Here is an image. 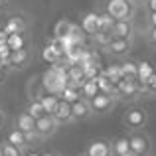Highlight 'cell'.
Returning <instances> with one entry per match:
<instances>
[{"instance_id": "38", "label": "cell", "mask_w": 156, "mask_h": 156, "mask_svg": "<svg viewBox=\"0 0 156 156\" xmlns=\"http://www.w3.org/2000/svg\"><path fill=\"white\" fill-rule=\"evenodd\" d=\"M4 121H6V117H4V113H2V109H0V129H2V125H4Z\"/></svg>"}, {"instance_id": "45", "label": "cell", "mask_w": 156, "mask_h": 156, "mask_svg": "<svg viewBox=\"0 0 156 156\" xmlns=\"http://www.w3.org/2000/svg\"><path fill=\"white\" fill-rule=\"evenodd\" d=\"M0 156H2V148H0Z\"/></svg>"}, {"instance_id": "19", "label": "cell", "mask_w": 156, "mask_h": 156, "mask_svg": "<svg viewBox=\"0 0 156 156\" xmlns=\"http://www.w3.org/2000/svg\"><path fill=\"white\" fill-rule=\"evenodd\" d=\"M6 142H10V144L18 146V148L22 150V152L28 148V144H30V142H28V138H26V134H24L22 130H18L16 126H14V129H12L8 134H6Z\"/></svg>"}, {"instance_id": "43", "label": "cell", "mask_w": 156, "mask_h": 156, "mask_svg": "<svg viewBox=\"0 0 156 156\" xmlns=\"http://www.w3.org/2000/svg\"><path fill=\"white\" fill-rule=\"evenodd\" d=\"M6 4H8V0H0V8H2V6H6Z\"/></svg>"}, {"instance_id": "1", "label": "cell", "mask_w": 156, "mask_h": 156, "mask_svg": "<svg viewBox=\"0 0 156 156\" xmlns=\"http://www.w3.org/2000/svg\"><path fill=\"white\" fill-rule=\"evenodd\" d=\"M67 65H63V61L59 63L50 65V69L42 73V89L46 93H51V95H57L63 91V87L67 85Z\"/></svg>"}, {"instance_id": "13", "label": "cell", "mask_w": 156, "mask_h": 156, "mask_svg": "<svg viewBox=\"0 0 156 156\" xmlns=\"http://www.w3.org/2000/svg\"><path fill=\"white\" fill-rule=\"evenodd\" d=\"M71 117H73V121H85V119L93 117L89 101L83 99V97H79L77 101H73L71 103Z\"/></svg>"}, {"instance_id": "34", "label": "cell", "mask_w": 156, "mask_h": 156, "mask_svg": "<svg viewBox=\"0 0 156 156\" xmlns=\"http://www.w3.org/2000/svg\"><path fill=\"white\" fill-rule=\"evenodd\" d=\"M146 28H156V12H146Z\"/></svg>"}, {"instance_id": "21", "label": "cell", "mask_w": 156, "mask_h": 156, "mask_svg": "<svg viewBox=\"0 0 156 156\" xmlns=\"http://www.w3.org/2000/svg\"><path fill=\"white\" fill-rule=\"evenodd\" d=\"M71 30H73V22H71V20H67V18L57 20L55 26H53V40L65 38L67 34H71Z\"/></svg>"}, {"instance_id": "12", "label": "cell", "mask_w": 156, "mask_h": 156, "mask_svg": "<svg viewBox=\"0 0 156 156\" xmlns=\"http://www.w3.org/2000/svg\"><path fill=\"white\" fill-rule=\"evenodd\" d=\"M130 48H133V40L113 38L105 50L109 51L111 55H115V57H126V55H129V51H130Z\"/></svg>"}, {"instance_id": "33", "label": "cell", "mask_w": 156, "mask_h": 156, "mask_svg": "<svg viewBox=\"0 0 156 156\" xmlns=\"http://www.w3.org/2000/svg\"><path fill=\"white\" fill-rule=\"evenodd\" d=\"M144 93H150V95H156V71L150 75V79L146 81L144 85Z\"/></svg>"}, {"instance_id": "35", "label": "cell", "mask_w": 156, "mask_h": 156, "mask_svg": "<svg viewBox=\"0 0 156 156\" xmlns=\"http://www.w3.org/2000/svg\"><path fill=\"white\" fill-rule=\"evenodd\" d=\"M146 38H148V42L156 48V28H146Z\"/></svg>"}, {"instance_id": "36", "label": "cell", "mask_w": 156, "mask_h": 156, "mask_svg": "<svg viewBox=\"0 0 156 156\" xmlns=\"http://www.w3.org/2000/svg\"><path fill=\"white\" fill-rule=\"evenodd\" d=\"M144 8H146V12H156V0H144Z\"/></svg>"}, {"instance_id": "22", "label": "cell", "mask_w": 156, "mask_h": 156, "mask_svg": "<svg viewBox=\"0 0 156 156\" xmlns=\"http://www.w3.org/2000/svg\"><path fill=\"white\" fill-rule=\"evenodd\" d=\"M6 44L10 50H22V48H28V38L26 32H18V34H8Z\"/></svg>"}, {"instance_id": "16", "label": "cell", "mask_w": 156, "mask_h": 156, "mask_svg": "<svg viewBox=\"0 0 156 156\" xmlns=\"http://www.w3.org/2000/svg\"><path fill=\"white\" fill-rule=\"evenodd\" d=\"M85 154L87 156H113L111 142H107V140H93V142H89Z\"/></svg>"}, {"instance_id": "4", "label": "cell", "mask_w": 156, "mask_h": 156, "mask_svg": "<svg viewBox=\"0 0 156 156\" xmlns=\"http://www.w3.org/2000/svg\"><path fill=\"white\" fill-rule=\"evenodd\" d=\"M122 125L129 130H138L144 129L148 125V113L144 109H138V107H133V109H126L125 115H122Z\"/></svg>"}, {"instance_id": "37", "label": "cell", "mask_w": 156, "mask_h": 156, "mask_svg": "<svg viewBox=\"0 0 156 156\" xmlns=\"http://www.w3.org/2000/svg\"><path fill=\"white\" fill-rule=\"evenodd\" d=\"M6 38H8V34L4 30H0V42H6Z\"/></svg>"}, {"instance_id": "31", "label": "cell", "mask_w": 156, "mask_h": 156, "mask_svg": "<svg viewBox=\"0 0 156 156\" xmlns=\"http://www.w3.org/2000/svg\"><path fill=\"white\" fill-rule=\"evenodd\" d=\"M93 40H95V44L99 48H103V50H105V48L109 46V42L113 40V36H111L109 32H97V34L93 36Z\"/></svg>"}, {"instance_id": "6", "label": "cell", "mask_w": 156, "mask_h": 156, "mask_svg": "<svg viewBox=\"0 0 156 156\" xmlns=\"http://www.w3.org/2000/svg\"><path fill=\"white\" fill-rule=\"evenodd\" d=\"M14 126H16L18 130H22L24 134H26L28 142L38 140V134H36V119L32 117V115L28 113V111H24V113H20L18 117H16Z\"/></svg>"}, {"instance_id": "27", "label": "cell", "mask_w": 156, "mask_h": 156, "mask_svg": "<svg viewBox=\"0 0 156 156\" xmlns=\"http://www.w3.org/2000/svg\"><path fill=\"white\" fill-rule=\"evenodd\" d=\"M79 97H81L79 89H77V87H73V85H65V87H63V91L59 93V99L67 101V103H73V101H77Z\"/></svg>"}, {"instance_id": "24", "label": "cell", "mask_w": 156, "mask_h": 156, "mask_svg": "<svg viewBox=\"0 0 156 156\" xmlns=\"http://www.w3.org/2000/svg\"><path fill=\"white\" fill-rule=\"evenodd\" d=\"M95 81H97V87H99V91H101V93H113V95H115V85L109 81V77H107L103 71L97 73Z\"/></svg>"}, {"instance_id": "30", "label": "cell", "mask_w": 156, "mask_h": 156, "mask_svg": "<svg viewBox=\"0 0 156 156\" xmlns=\"http://www.w3.org/2000/svg\"><path fill=\"white\" fill-rule=\"evenodd\" d=\"M115 20L111 18L107 12H99V32H109Z\"/></svg>"}, {"instance_id": "40", "label": "cell", "mask_w": 156, "mask_h": 156, "mask_svg": "<svg viewBox=\"0 0 156 156\" xmlns=\"http://www.w3.org/2000/svg\"><path fill=\"white\" fill-rule=\"evenodd\" d=\"M122 156H138V154H134L133 150H129V152H125V154H122Z\"/></svg>"}, {"instance_id": "23", "label": "cell", "mask_w": 156, "mask_h": 156, "mask_svg": "<svg viewBox=\"0 0 156 156\" xmlns=\"http://www.w3.org/2000/svg\"><path fill=\"white\" fill-rule=\"evenodd\" d=\"M79 93H81V97L83 99H91V97H95L97 93H99V87H97V81H95V77L93 79H85L83 83H81V87H79Z\"/></svg>"}, {"instance_id": "17", "label": "cell", "mask_w": 156, "mask_h": 156, "mask_svg": "<svg viewBox=\"0 0 156 156\" xmlns=\"http://www.w3.org/2000/svg\"><path fill=\"white\" fill-rule=\"evenodd\" d=\"M6 34H18V32H26L28 30V24L26 20L22 18V16H10V18L6 20V24H4L2 28Z\"/></svg>"}, {"instance_id": "15", "label": "cell", "mask_w": 156, "mask_h": 156, "mask_svg": "<svg viewBox=\"0 0 156 156\" xmlns=\"http://www.w3.org/2000/svg\"><path fill=\"white\" fill-rule=\"evenodd\" d=\"M156 71L154 69V65L150 63V61H138V67H136V83H138V87H140V91L144 93V85H146V81L150 79V75Z\"/></svg>"}, {"instance_id": "2", "label": "cell", "mask_w": 156, "mask_h": 156, "mask_svg": "<svg viewBox=\"0 0 156 156\" xmlns=\"http://www.w3.org/2000/svg\"><path fill=\"white\" fill-rule=\"evenodd\" d=\"M136 8L138 6L130 0H105L103 4V12H107L113 20H134Z\"/></svg>"}, {"instance_id": "28", "label": "cell", "mask_w": 156, "mask_h": 156, "mask_svg": "<svg viewBox=\"0 0 156 156\" xmlns=\"http://www.w3.org/2000/svg\"><path fill=\"white\" fill-rule=\"evenodd\" d=\"M26 111L32 115L34 119H40L42 115H48L46 111H44V107H42V103H40V99H30V103H28V107H26Z\"/></svg>"}, {"instance_id": "44", "label": "cell", "mask_w": 156, "mask_h": 156, "mask_svg": "<svg viewBox=\"0 0 156 156\" xmlns=\"http://www.w3.org/2000/svg\"><path fill=\"white\" fill-rule=\"evenodd\" d=\"M42 156H57L55 152H46V154H42Z\"/></svg>"}, {"instance_id": "20", "label": "cell", "mask_w": 156, "mask_h": 156, "mask_svg": "<svg viewBox=\"0 0 156 156\" xmlns=\"http://www.w3.org/2000/svg\"><path fill=\"white\" fill-rule=\"evenodd\" d=\"M32 99H34V97H32ZM36 99H40V103H42L44 111H46L48 115H51L53 111H55V107H57L59 97H57V95H51V93H46V91L42 89V91H40V95L36 97Z\"/></svg>"}, {"instance_id": "42", "label": "cell", "mask_w": 156, "mask_h": 156, "mask_svg": "<svg viewBox=\"0 0 156 156\" xmlns=\"http://www.w3.org/2000/svg\"><path fill=\"white\" fill-rule=\"evenodd\" d=\"M130 2H134V4H136V6H140V4L144 2V0H130Z\"/></svg>"}, {"instance_id": "9", "label": "cell", "mask_w": 156, "mask_h": 156, "mask_svg": "<svg viewBox=\"0 0 156 156\" xmlns=\"http://www.w3.org/2000/svg\"><path fill=\"white\" fill-rule=\"evenodd\" d=\"M30 59H32V53H30L28 48H22V50H12L4 65L10 67V69H24L28 63H30Z\"/></svg>"}, {"instance_id": "5", "label": "cell", "mask_w": 156, "mask_h": 156, "mask_svg": "<svg viewBox=\"0 0 156 156\" xmlns=\"http://www.w3.org/2000/svg\"><path fill=\"white\" fill-rule=\"evenodd\" d=\"M117 103V97L113 95V93H97L95 97H91L89 99V107H91V113L93 115H105L109 113L111 109L115 107Z\"/></svg>"}, {"instance_id": "8", "label": "cell", "mask_w": 156, "mask_h": 156, "mask_svg": "<svg viewBox=\"0 0 156 156\" xmlns=\"http://www.w3.org/2000/svg\"><path fill=\"white\" fill-rule=\"evenodd\" d=\"M59 125L51 115H42L40 119H36V134L38 138H50L57 133Z\"/></svg>"}, {"instance_id": "46", "label": "cell", "mask_w": 156, "mask_h": 156, "mask_svg": "<svg viewBox=\"0 0 156 156\" xmlns=\"http://www.w3.org/2000/svg\"><path fill=\"white\" fill-rule=\"evenodd\" d=\"M83 156H87V154H83Z\"/></svg>"}, {"instance_id": "29", "label": "cell", "mask_w": 156, "mask_h": 156, "mask_svg": "<svg viewBox=\"0 0 156 156\" xmlns=\"http://www.w3.org/2000/svg\"><path fill=\"white\" fill-rule=\"evenodd\" d=\"M103 73L107 77H109V81L111 83H117V81H121L122 79V71H121V65H109L107 69H103Z\"/></svg>"}, {"instance_id": "10", "label": "cell", "mask_w": 156, "mask_h": 156, "mask_svg": "<svg viewBox=\"0 0 156 156\" xmlns=\"http://www.w3.org/2000/svg\"><path fill=\"white\" fill-rule=\"evenodd\" d=\"M109 34L113 38H121V40H133L134 36V24L133 20H115L111 26Z\"/></svg>"}, {"instance_id": "39", "label": "cell", "mask_w": 156, "mask_h": 156, "mask_svg": "<svg viewBox=\"0 0 156 156\" xmlns=\"http://www.w3.org/2000/svg\"><path fill=\"white\" fill-rule=\"evenodd\" d=\"M22 156H42V154H38V152H22Z\"/></svg>"}, {"instance_id": "32", "label": "cell", "mask_w": 156, "mask_h": 156, "mask_svg": "<svg viewBox=\"0 0 156 156\" xmlns=\"http://www.w3.org/2000/svg\"><path fill=\"white\" fill-rule=\"evenodd\" d=\"M0 148H2V156H22V150H20L18 146L10 144V142H6V140L0 144Z\"/></svg>"}, {"instance_id": "3", "label": "cell", "mask_w": 156, "mask_h": 156, "mask_svg": "<svg viewBox=\"0 0 156 156\" xmlns=\"http://www.w3.org/2000/svg\"><path fill=\"white\" fill-rule=\"evenodd\" d=\"M126 138H129V148L133 150L134 154H138V156H148L150 154V150H152V142H150L148 134L142 133V129L130 130V134Z\"/></svg>"}, {"instance_id": "14", "label": "cell", "mask_w": 156, "mask_h": 156, "mask_svg": "<svg viewBox=\"0 0 156 156\" xmlns=\"http://www.w3.org/2000/svg\"><path fill=\"white\" fill-rule=\"evenodd\" d=\"M51 117L57 121V125H67V122H73V117H71V103L59 99V101H57L55 111L51 113Z\"/></svg>"}, {"instance_id": "7", "label": "cell", "mask_w": 156, "mask_h": 156, "mask_svg": "<svg viewBox=\"0 0 156 156\" xmlns=\"http://www.w3.org/2000/svg\"><path fill=\"white\" fill-rule=\"evenodd\" d=\"M140 91L136 79H129V77H122L121 81L115 83V97H121V99H133L136 97Z\"/></svg>"}, {"instance_id": "41", "label": "cell", "mask_w": 156, "mask_h": 156, "mask_svg": "<svg viewBox=\"0 0 156 156\" xmlns=\"http://www.w3.org/2000/svg\"><path fill=\"white\" fill-rule=\"evenodd\" d=\"M2 79H4V71H2V65H0V83H2Z\"/></svg>"}, {"instance_id": "26", "label": "cell", "mask_w": 156, "mask_h": 156, "mask_svg": "<svg viewBox=\"0 0 156 156\" xmlns=\"http://www.w3.org/2000/svg\"><path fill=\"white\" fill-rule=\"evenodd\" d=\"M119 65H121L122 77H129V79H136V67H138L136 61L126 59V61H122V63H119Z\"/></svg>"}, {"instance_id": "25", "label": "cell", "mask_w": 156, "mask_h": 156, "mask_svg": "<svg viewBox=\"0 0 156 156\" xmlns=\"http://www.w3.org/2000/svg\"><path fill=\"white\" fill-rule=\"evenodd\" d=\"M111 150H113V156H122L125 152H129V138L126 136H121L117 138L115 142H111Z\"/></svg>"}, {"instance_id": "18", "label": "cell", "mask_w": 156, "mask_h": 156, "mask_svg": "<svg viewBox=\"0 0 156 156\" xmlns=\"http://www.w3.org/2000/svg\"><path fill=\"white\" fill-rule=\"evenodd\" d=\"M67 85H73V87L79 89L81 83L85 81V75H83V67L81 65H67Z\"/></svg>"}, {"instance_id": "11", "label": "cell", "mask_w": 156, "mask_h": 156, "mask_svg": "<svg viewBox=\"0 0 156 156\" xmlns=\"http://www.w3.org/2000/svg\"><path fill=\"white\" fill-rule=\"evenodd\" d=\"M79 28L83 30L85 36H95L97 32H99V12H85L83 16H81V24Z\"/></svg>"}]
</instances>
